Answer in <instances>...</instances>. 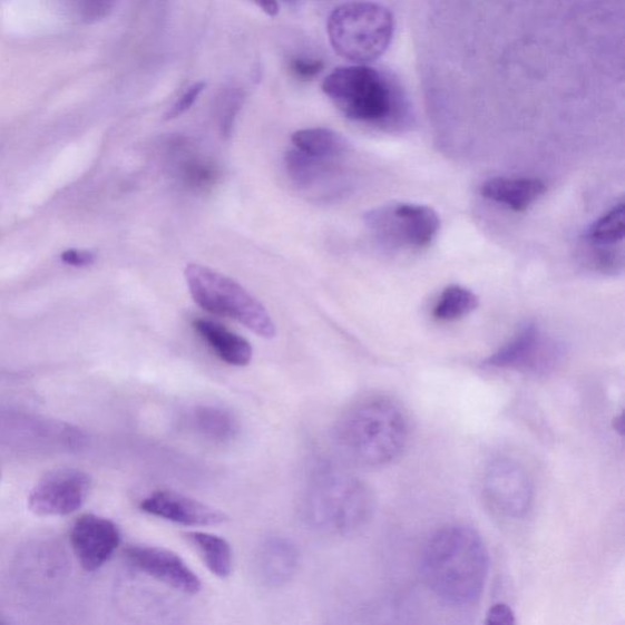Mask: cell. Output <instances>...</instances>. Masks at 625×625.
<instances>
[{
  "instance_id": "obj_1",
  "label": "cell",
  "mask_w": 625,
  "mask_h": 625,
  "mask_svg": "<svg viewBox=\"0 0 625 625\" xmlns=\"http://www.w3.org/2000/svg\"><path fill=\"white\" fill-rule=\"evenodd\" d=\"M489 554L480 535L470 527L438 530L424 546L422 574L429 589L455 607L475 605L487 585Z\"/></svg>"
},
{
  "instance_id": "obj_2",
  "label": "cell",
  "mask_w": 625,
  "mask_h": 625,
  "mask_svg": "<svg viewBox=\"0 0 625 625\" xmlns=\"http://www.w3.org/2000/svg\"><path fill=\"white\" fill-rule=\"evenodd\" d=\"M323 92L348 119L385 133H403L413 111L401 82L385 70L355 64L331 72Z\"/></svg>"
},
{
  "instance_id": "obj_3",
  "label": "cell",
  "mask_w": 625,
  "mask_h": 625,
  "mask_svg": "<svg viewBox=\"0 0 625 625\" xmlns=\"http://www.w3.org/2000/svg\"><path fill=\"white\" fill-rule=\"evenodd\" d=\"M410 436L402 408L388 398H368L352 404L338 420L335 441L350 462L379 468L406 449Z\"/></svg>"
},
{
  "instance_id": "obj_4",
  "label": "cell",
  "mask_w": 625,
  "mask_h": 625,
  "mask_svg": "<svg viewBox=\"0 0 625 625\" xmlns=\"http://www.w3.org/2000/svg\"><path fill=\"white\" fill-rule=\"evenodd\" d=\"M375 511L368 485L339 467L319 469L301 501L302 518L310 528L329 535H350L364 528Z\"/></svg>"
},
{
  "instance_id": "obj_5",
  "label": "cell",
  "mask_w": 625,
  "mask_h": 625,
  "mask_svg": "<svg viewBox=\"0 0 625 625\" xmlns=\"http://www.w3.org/2000/svg\"><path fill=\"white\" fill-rule=\"evenodd\" d=\"M393 32L391 11L373 2L341 4L328 20V36L335 52L365 66L385 55Z\"/></svg>"
},
{
  "instance_id": "obj_6",
  "label": "cell",
  "mask_w": 625,
  "mask_h": 625,
  "mask_svg": "<svg viewBox=\"0 0 625 625\" xmlns=\"http://www.w3.org/2000/svg\"><path fill=\"white\" fill-rule=\"evenodd\" d=\"M185 279L191 296L204 311L232 318L264 339L275 336L271 314L233 279L194 263L186 266Z\"/></svg>"
},
{
  "instance_id": "obj_7",
  "label": "cell",
  "mask_w": 625,
  "mask_h": 625,
  "mask_svg": "<svg viewBox=\"0 0 625 625\" xmlns=\"http://www.w3.org/2000/svg\"><path fill=\"white\" fill-rule=\"evenodd\" d=\"M364 223L385 244L416 250L431 245L441 226L436 211L416 203H390L370 209Z\"/></svg>"
},
{
  "instance_id": "obj_8",
  "label": "cell",
  "mask_w": 625,
  "mask_h": 625,
  "mask_svg": "<svg viewBox=\"0 0 625 625\" xmlns=\"http://www.w3.org/2000/svg\"><path fill=\"white\" fill-rule=\"evenodd\" d=\"M482 494L492 511L504 518L526 517L533 504L528 471L514 459H495L485 470Z\"/></svg>"
},
{
  "instance_id": "obj_9",
  "label": "cell",
  "mask_w": 625,
  "mask_h": 625,
  "mask_svg": "<svg viewBox=\"0 0 625 625\" xmlns=\"http://www.w3.org/2000/svg\"><path fill=\"white\" fill-rule=\"evenodd\" d=\"M85 471L60 468L48 471L29 495V508L38 517H66L79 511L91 491Z\"/></svg>"
},
{
  "instance_id": "obj_10",
  "label": "cell",
  "mask_w": 625,
  "mask_h": 625,
  "mask_svg": "<svg viewBox=\"0 0 625 625\" xmlns=\"http://www.w3.org/2000/svg\"><path fill=\"white\" fill-rule=\"evenodd\" d=\"M558 349L544 340L537 324L529 323L504 348L484 361L485 367L547 373L558 361Z\"/></svg>"
},
{
  "instance_id": "obj_11",
  "label": "cell",
  "mask_w": 625,
  "mask_h": 625,
  "mask_svg": "<svg viewBox=\"0 0 625 625\" xmlns=\"http://www.w3.org/2000/svg\"><path fill=\"white\" fill-rule=\"evenodd\" d=\"M125 556L135 568L178 593L196 595L202 590L197 574L167 548L136 545L127 547Z\"/></svg>"
},
{
  "instance_id": "obj_12",
  "label": "cell",
  "mask_w": 625,
  "mask_h": 625,
  "mask_svg": "<svg viewBox=\"0 0 625 625\" xmlns=\"http://www.w3.org/2000/svg\"><path fill=\"white\" fill-rule=\"evenodd\" d=\"M120 530L109 519L95 515H84L70 533L72 550L87 572L104 567L118 550Z\"/></svg>"
},
{
  "instance_id": "obj_13",
  "label": "cell",
  "mask_w": 625,
  "mask_h": 625,
  "mask_svg": "<svg viewBox=\"0 0 625 625\" xmlns=\"http://www.w3.org/2000/svg\"><path fill=\"white\" fill-rule=\"evenodd\" d=\"M139 508L147 515L186 527L222 526L228 519L221 509L170 490L150 494Z\"/></svg>"
},
{
  "instance_id": "obj_14",
  "label": "cell",
  "mask_w": 625,
  "mask_h": 625,
  "mask_svg": "<svg viewBox=\"0 0 625 625\" xmlns=\"http://www.w3.org/2000/svg\"><path fill=\"white\" fill-rule=\"evenodd\" d=\"M300 560L299 547L291 539L279 535L267 538L257 555L260 577L265 585L280 588L296 576Z\"/></svg>"
},
{
  "instance_id": "obj_15",
  "label": "cell",
  "mask_w": 625,
  "mask_h": 625,
  "mask_svg": "<svg viewBox=\"0 0 625 625\" xmlns=\"http://www.w3.org/2000/svg\"><path fill=\"white\" fill-rule=\"evenodd\" d=\"M186 423L197 437L216 445L236 440L241 431L237 416L228 408L213 403L191 408Z\"/></svg>"
},
{
  "instance_id": "obj_16",
  "label": "cell",
  "mask_w": 625,
  "mask_h": 625,
  "mask_svg": "<svg viewBox=\"0 0 625 625\" xmlns=\"http://www.w3.org/2000/svg\"><path fill=\"white\" fill-rule=\"evenodd\" d=\"M546 193V185L534 177H492L481 186V195L514 212H525Z\"/></svg>"
},
{
  "instance_id": "obj_17",
  "label": "cell",
  "mask_w": 625,
  "mask_h": 625,
  "mask_svg": "<svg viewBox=\"0 0 625 625\" xmlns=\"http://www.w3.org/2000/svg\"><path fill=\"white\" fill-rule=\"evenodd\" d=\"M194 328L214 353L226 364L245 367L251 363L253 349L244 338L218 323L204 321V319H197L194 322Z\"/></svg>"
},
{
  "instance_id": "obj_18",
  "label": "cell",
  "mask_w": 625,
  "mask_h": 625,
  "mask_svg": "<svg viewBox=\"0 0 625 625\" xmlns=\"http://www.w3.org/2000/svg\"><path fill=\"white\" fill-rule=\"evenodd\" d=\"M338 160L307 155L291 149L285 157L286 170L292 183L300 189L314 191L333 182L338 175Z\"/></svg>"
},
{
  "instance_id": "obj_19",
  "label": "cell",
  "mask_w": 625,
  "mask_h": 625,
  "mask_svg": "<svg viewBox=\"0 0 625 625\" xmlns=\"http://www.w3.org/2000/svg\"><path fill=\"white\" fill-rule=\"evenodd\" d=\"M185 539L193 545L203 559L204 565L215 577L225 579L234 568L233 547L218 535L204 531H188Z\"/></svg>"
},
{
  "instance_id": "obj_20",
  "label": "cell",
  "mask_w": 625,
  "mask_h": 625,
  "mask_svg": "<svg viewBox=\"0 0 625 625\" xmlns=\"http://www.w3.org/2000/svg\"><path fill=\"white\" fill-rule=\"evenodd\" d=\"M292 144L310 156L335 160L346 156L351 148L346 138L323 127L296 131L292 135Z\"/></svg>"
},
{
  "instance_id": "obj_21",
  "label": "cell",
  "mask_w": 625,
  "mask_h": 625,
  "mask_svg": "<svg viewBox=\"0 0 625 625\" xmlns=\"http://www.w3.org/2000/svg\"><path fill=\"white\" fill-rule=\"evenodd\" d=\"M624 203L616 204L586 230L585 238L598 250H614L624 240Z\"/></svg>"
},
{
  "instance_id": "obj_22",
  "label": "cell",
  "mask_w": 625,
  "mask_h": 625,
  "mask_svg": "<svg viewBox=\"0 0 625 625\" xmlns=\"http://www.w3.org/2000/svg\"><path fill=\"white\" fill-rule=\"evenodd\" d=\"M188 145L180 139L182 162L178 165L183 183L196 191H207L219 180V169L216 165L202 156L191 153Z\"/></svg>"
},
{
  "instance_id": "obj_23",
  "label": "cell",
  "mask_w": 625,
  "mask_h": 625,
  "mask_svg": "<svg viewBox=\"0 0 625 625\" xmlns=\"http://www.w3.org/2000/svg\"><path fill=\"white\" fill-rule=\"evenodd\" d=\"M479 305V300L473 291L461 285L446 287L432 309V316L439 322H456L470 313Z\"/></svg>"
},
{
  "instance_id": "obj_24",
  "label": "cell",
  "mask_w": 625,
  "mask_h": 625,
  "mask_svg": "<svg viewBox=\"0 0 625 625\" xmlns=\"http://www.w3.org/2000/svg\"><path fill=\"white\" fill-rule=\"evenodd\" d=\"M74 9L87 22H95L107 18L117 0H71Z\"/></svg>"
},
{
  "instance_id": "obj_25",
  "label": "cell",
  "mask_w": 625,
  "mask_h": 625,
  "mask_svg": "<svg viewBox=\"0 0 625 625\" xmlns=\"http://www.w3.org/2000/svg\"><path fill=\"white\" fill-rule=\"evenodd\" d=\"M242 106V96L238 91L228 92L221 104L219 126L225 137L232 135L237 113Z\"/></svg>"
},
{
  "instance_id": "obj_26",
  "label": "cell",
  "mask_w": 625,
  "mask_h": 625,
  "mask_svg": "<svg viewBox=\"0 0 625 625\" xmlns=\"http://www.w3.org/2000/svg\"><path fill=\"white\" fill-rule=\"evenodd\" d=\"M206 88V84L196 82L189 86L180 98L175 101V105L165 115V120H174L182 117L186 111L194 107L196 100Z\"/></svg>"
},
{
  "instance_id": "obj_27",
  "label": "cell",
  "mask_w": 625,
  "mask_h": 625,
  "mask_svg": "<svg viewBox=\"0 0 625 625\" xmlns=\"http://www.w3.org/2000/svg\"><path fill=\"white\" fill-rule=\"evenodd\" d=\"M290 70L301 81H311L324 70V62L321 59L292 58Z\"/></svg>"
},
{
  "instance_id": "obj_28",
  "label": "cell",
  "mask_w": 625,
  "mask_h": 625,
  "mask_svg": "<svg viewBox=\"0 0 625 625\" xmlns=\"http://www.w3.org/2000/svg\"><path fill=\"white\" fill-rule=\"evenodd\" d=\"M487 623L494 625H511L516 623L511 607L505 604L494 605L488 612Z\"/></svg>"
},
{
  "instance_id": "obj_29",
  "label": "cell",
  "mask_w": 625,
  "mask_h": 625,
  "mask_svg": "<svg viewBox=\"0 0 625 625\" xmlns=\"http://www.w3.org/2000/svg\"><path fill=\"white\" fill-rule=\"evenodd\" d=\"M62 261L71 265L81 266L91 263L94 261V256L91 253L87 252L68 251L64 253Z\"/></svg>"
},
{
  "instance_id": "obj_30",
  "label": "cell",
  "mask_w": 625,
  "mask_h": 625,
  "mask_svg": "<svg viewBox=\"0 0 625 625\" xmlns=\"http://www.w3.org/2000/svg\"><path fill=\"white\" fill-rule=\"evenodd\" d=\"M266 16L275 17L279 12V3L277 0H253Z\"/></svg>"
},
{
  "instance_id": "obj_31",
  "label": "cell",
  "mask_w": 625,
  "mask_h": 625,
  "mask_svg": "<svg viewBox=\"0 0 625 625\" xmlns=\"http://www.w3.org/2000/svg\"><path fill=\"white\" fill-rule=\"evenodd\" d=\"M284 2L287 4H296L299 0H284Z\"/></svg>"
}]
</instances>
